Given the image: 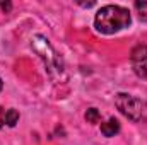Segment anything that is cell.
I'll use <instances>...</instances> for the list:
<instances>
[{"mask_svg":"<svg viewBox=\"0 0 147 145\" xmlns=\"http://www.w3.org/2000/svg\"><path fill=\"white\" fill-rule=\"evenodd\" d=\"M31 46L33 50L39 55V58L45 62V65L48 67V72L51 73H62L63 70V63H62V58L55 53V50L51 48V44L48 43V39L45 36H34L31 39Z\"/></svg>","mask_w":147,"mask_h":145,"instance_id":"2","label":"cell"},{"mask_svg":"<svg viewBox=\"0 0 147 145\" xmlns=\"http://www.w3.org/2000/svg\"><path fill=\"white\" fill-rule=\"evenodd\" d=\"M0 89H2V80H0Z\"/></svg>","mask_w":147,"mask_h":145,"instance_id":"10","label":"cell"},{"mask_svg":"<svg viewBox=\"0 0 147 145\" xmlns=\"http://www.w3.org/2000/svg\"><path fill=\"white\" fill-rule=\"evenodd\" d=\"M130 22H132V17L128 9L120 5H105L96 12V17H94V26L103 34H115L128 28Z\"/></svg>","mask_w":147,"mask_h":145,"instance_id":"1","label":"cell"},{"mask_svg":"<svg viewBox=\"0 0 147 145\" xmlns=\"http://www.w3.org/2000/svg\"><path fill=\"white\" fill-rule=\"evenodd\" d=\"M118 132H120V123L116 118H110L108 121H105L101 125V133L105 137H115Z\"/></svg>","mask_w":147,"mask_h":145,"instance_id":"5","label":"cell"},{"mask_svg":"<svg viewBox=\"0 0 147 145\" xmlns=\"http://www.w3.org/2000/svg\"><path fill=\"white\" fill-rule=\"evenodd\" d=\"M130 62H132V68L135 75H139L140 79H147V46L146 44H139L132 50L130 55Z\"/></svg>","mask_w":147,"mask_h":145,"instance_id":"4","label":"cell"},{"mask_svg":"<svg viewBox=\"0 0 147 145\" xmlns=\"http://www.w3.org/2000/svg\"><path fill=\"white\" fill-rule=\"evenodd\" d=\"M115 104H116V108L120 109V113H121L123 116H127V118L132 119V121H139V119L142 118L144 103H142L139 97L132 96V94H125V92L116 94Z\"/></svg>","mask_w":147,"mask_h":145,"instance_id":"3","label":"cell"},{"mask_svg":"<svg viewBox=\"0 0 147 145\" xmlns=\"http://www.w3.org/2000/svg\"><path fill=\"white\" fill-rule=\"evenodd\" d=\"M19 121V113L16 109H7V126H16Z\"/></svg>","mask_w":147,"mask_h":145,"instance_id":"8","label":"cell"},{"mask_svg":"<svg viewBox=\"0 0 147 145\" xmlns=\"http://www.w3.org/2000/svg\"><path fill=\"white\" fill-rule=\"evenodd\" d=\"M7 125V109L0 106V128H3Z\"/></svg>","mask_w":147,"mask_h":145,"instance_id":"9","label":"cell"},{"mask_svg":"<svg viewBox=\"0 0 147 145\" xmlns=\"http://www.w3.org/2000/svg\"><path fill=\"white\" fill-rule=\"evenodd\" d=\"M135 10L139 14V17L147 22V0H140V2H135Z\"/></svg>","mask_w":147,"mask_h":145,"instance_id":"7","label":"cell"},{"mask_svg":"<svg viewBox=\"0 0 147 145\" xmlns=\"http://www.w3.org/2000/svg\"><path fill=\"white\" fill-rule=\"evenodd\" d=\"M99 119H101V114H99V111L96 108H89L86 111V121L87 123L96 125V123H99Z\"/></svg>","mask_w":147,"mask_h":145,"instance_id":"6","label":"cell"}]
</instances>
